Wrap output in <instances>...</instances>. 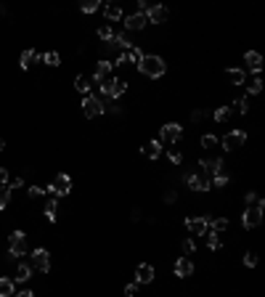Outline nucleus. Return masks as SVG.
Here are the masks:
<instances>
[{"instance_id": "1", "label": "nucleus", "mask_w": 265, "mask_h": 297, "mask_svg": "<svg viewBox=\"0 0 265 297\" xmlns=\"http://www.w3.org/2000/svg\"><path fill=\"white\" fill-rule=\"evenodd\" d=\"M138 72L146 74V77H151V80H159L162 74L167 72V64H165V59H162V56L149 53V56H143L141 61H138Z\"/></svg>"}, {"instance_id": "2", "label": "nucleus", "mask_w": 265, "mask_h": 297, "mask_svg": "<svg viewBox=\"0 0 265 297\" xmlns=\"http://www.w3.org/2000/svg\"><path fill=\"white\" fill-rule=\"evenodd\" d=\"M186 183H189L191 191H209V188H212V180H209V175L201 173V170H191L189 175H186Z\"/></svg>"}, {"instance_id": "3", "label": "nucleus", "mask_w": 265, "mask_h": 297, "mask_svg": "<svg viewBox=\"0 0 265 297\" xmlns=\"http://www.w3.org/2000/svg\"><path fill=\"white\" fill-rule=\"evenodd\" d=\"M106 112V106H104V101H101V96H93V93H88L85 96V101H82V114L85 117H101V114Z\"/></svg>"}, {"instance_id": "4", "label": "nucleus", "mask_w": 265, "mask_h": 297, "mask_svg": "<svg viewBox=\"0 0 265 297\" xmlns=\"http://www.w3.org/2000/svg\"><path fill=\"white\" fill-rule=\"evenodd\" d=\"M183 138V127L178 125V122H167V125H162L159 127V143H178Z\"/></svg>"}, {"instance_id": "5", "label": "nucleus", "mask_w": 265, "mask_h": 297, "mask_svg": "<svg viewBox=\"0 0 265 297\" xmlns=\"http://www.w3.org/2000/svg\"><path fill=\"white\" fill-rule=\"evenodd\" d=\"M45 191H51L53 196H66L69 191H72V178H69V175H56V178L51 180V186L45 188Z\"/></svg>"}, {"instance_id": "6", "label": "nucleus", "mask_w": 265, "mask_h": 297, "mask_svg": "<svg viewBox=\"0 0 265 297\" xmlns=\"http://www.w3.org/2000/svg\"><path fill=\"white\" fill-rule=\"evenodd\" d=\"M244 141H247V133H244V130H231V133L223 135L220 146H223L225 151H236V149L244 146Z\"/></svg>"}, {"instance_id": "7", "label": "nucleus", "mask_w": 265, "mask_h": 297, "mask_svg": "<svg viewBox=\"0 0 265 297\" xmlns=\"http://www.w3.org/2000/svg\"><path fill=\"white\" fill-rule=\"evenodd\" d=\"M260 223H263V207L252 204V207H247L244 212H241V226L244 228H257Z\"/></svg>"}, {"instance_id": "8", "label": "nucleus", "mask_w": 265, "mask_h": 297, "mask_svg": "<svg viewBox=\"0 0 265 297\" xmlns=\"http://www.w3.org/2000/svg\"><path fill=\"white\" fill-rule=\"evenodd\" d=\"M8 252L16 255V257L27 252V234L24 231H13L8 236Z\"/></svg>"}, {"instance_id": "9", "label": "nucleus", "mask_w": 265, "mask_h": 297, "mask_svg": "<svg viewBox=\"0 0 265 297\" xmlns=\"http://www.w3.org/2000/svg\"><path fill=\"white\" fill-rule=\"evenodd\" d=\"M32 263H35L37 271L48 273V271H51V255H48V249H45V247H37L35 252H32Z\"/></svg>"}, {"instance_id": "10", "label": "nucleus", "mask_w": 265, "mask_h": 297, "mask_svg": "<svg viewBox=\"0 0 265 297\" xmlns=\"http://www.w3.org/2000/svg\"><path fill=\"white\" fill-rule=\"evenodd\" d=\"M170 16V11L165 5H149V11H146V21H151V24H165Z\"/></svg>"}, {"instance_id": "11", "label": "nucleus", "mask_w": 265, "mask_h": 297, "mask_svg": "<svg viewBox=\"0 0 265 297\" xmlns=\"http://www.w3.org/2000/svg\"><path fill=\"white\" fill-rule=\"evenodd\" d=\"M151 281H154V265L149 263L135 265V284H151Z\"/></svg>"}, {"instance_id": "12", "label": "nucleus", "mask_w": 265, "mask_h": 297, "mask_svg": "<svg viewBox=\"0 0 265 297\" xmlns=\"http://www.w3.org/2000/svg\"><path fill=\"white\" fill-rule=\"evenodd\" d=\"M207 223H209V218H186V228H189L194 236H204Z\"/></svg>"}, {"instance_id": "13", "label": "nucleus", "mask_w": 265, "mask_h": 297, "mask_svg": "<svg viewBox=\"0 0 265 297\" xmlns=\"http://www.w3.org/2000/svg\"><path fill=\"white\" fill-rule=\"evenodd\" d=\"M212 183L217 188H223L225 183H228V167H225V159H217V167H215V173H212Z\"/></svg>"}, {"instance_id": "14", "label": "nucleus", "mask_w": 265, "mask_h": 297, "mask_svg": "<svg viewBox=\"0 0 265 297\" xmlns=\"http://www.w3.org/2000/svg\"><path fill=\"white\" fill-rule=\"evenodd\" d=\"M146 24H149V21H146V13H130V16L125 19V29H130V32H141Z\"/></svg>"}, {"instance_id": "15", "label": "nucleus", "mask_w": 265, "mask_h": 297, "mask_svg": "<svg viewBox=\"0 0 265 297\" xmlns=\"http://www.w3.org/2000/svg\"><path fill=\"white\" fill-rule=\"evenodd\" d=\"M112 69H114V64H112V61H106V59H101V61L96 64V74H93V82L98 85L101 80L112 77Z\"/></svg>"}, {"instance_id": "16", "label": "nucleus", "mask_w": 265, "mask_h": 297, "mask_svg": "<svg viewBox=\"0 0 265 297\" xmlns=\"http://www.w3.org/2000/svg\"><path fill=\"white\" fill-rule=\"evenodd\" d=\"M175 276H181V279L194 276V263L189 260V257H178L175 260Z\"/></svg>"}, {"instance_id": "17", "label": "nucleus", "mask_w": 265, "mask_h": 297, "mask_svg": "<svg viewBox=\"0 0 265 297\" xmlns=\"http://www.w3.org/2000/svg\"><path fill=\"white\" fill-rule=\"evenodd\" d=\"M244 64H247L249 72L260 74V69H263V56H260V53H255V51H249V53H244Z\"/></svg>"}, {"instance_id": "18", "label": "nucleus", "mask_w": 265, "mask_h": 297, "mask_svg": "<svg viewBox=\"0 0 265 297\" xmlns=\"http://www.w3.org/2000/svg\"><path fill=\"white\" fill-rule=\"evenodd\" d=\"M141 151H143V157H149V159H159V157H162V143H159L157 138H154V141H146Z\"/></svg>"}, {"instance_id": "19", "label": "nucleus", "mask_w": 265, "mask_h": 297, "mask_svg": "<svg viewBox=\"0 0 265 297\" xmlns=\"http://www.w3.org/2000/svg\"><path fill=\"white\" fill-rule=\"evenodd\" d=\"M104 13H106L109 21H120V19H122V8H120L117 3H106V5H104Z\"/></svg>"}, {"instance_id": "20", "label": "nucleus", "mask_w": 265, "mask_h": 297, "mask_svg": "<svg viewBox=\"0 0 265 297\" xmlns=\"http://www.w3.org/2000/svg\"><path fill=\"white\" fill-rule=\"evenodd\" d=\"M228 228V218H215V220H209L207 223V234L212 231V234H220V231H225Z\"/></svg>"}, {"instance_id": "21", "label": "nucleus", "mask_w": 265, "mask_h": 297, "mask_svg": "<svg viewBox=\"0 0 265 297\" xmlns=\"http://www.w3.org/2000/svg\"><path fill=\"white\" fill-rule=\"evenodd\" d=\"M228 80L233 82V85H244V82H247V72L239 69V66H233V69H228Z\"/></svg>"}, {"instance_id": "22", "label": "nucleus", "mask_w": 265, "mask_h": 297, "mask_svg": "<svg viewBox=\"0 0 265 297\" xmlns=\"http://www.w3.org/2000/svg\"><path fill=\"white\" fill-rule=\"evenodd\" d=\"M125 90H128V82H125V80H114L112 88H109V98H120V96H125Z\"/></svg>"}, {"instance_id": "23", "label": "nucleus", "mask_w": 265, "mask_h": 297, "mask_svg": "<svg viewBox=\"0 0 265 297\" xmlns=\"http://www.w3.org/2000/svg\"><path fill=\"white\" fill-rule=\"evenodd\" d=\"M35 59H40V56H37V53H35L32 48H27L24 53H21V59H19V66H21V69H29Z\"/></svg>"}, {"instance_id": "24", "label": "nucleus", "mask_w": 265, "mask_h": 297, "mask_svg": "<svg viewBox=\"0 0 265 297\" xmlns=\"http://www.w3.org/2000/svg\"><path fill=\"white\" fill-rule=\"evenodd\" d=\"M231 117H233L231 106H217V109H215V122H228Z\"/></svg>"}, {"instance_id": "25", "label": "nucleus", "mask_w": 265, "mask_h": 297, "mask_svg": "<svg viewBox=\"0 0 265 297\" xmlns=\"http://www.w3.org/2000/svg\"><path fill=\"white\" fill-rule=\"evenodd\" d=\"M45 218H48L51 223H56V220H59V202L56 199H51L48 204H45Z\"/></svg>"}, {"instance_id": "26", "label": "nucleus", "mask_w": 265, "mask_h": 297, "mask_svg": "<svg viewBox=\"0 0 265 297\" xmlns=\"http://www.w3.org/2000/svg\"><path fill=\"white\" fill-rule=\"evenodd\" d=\"M0 297H13V281L8 276L0 279Z\"/></svg>"}, {"instance_id": "27", "label": "nucleus", "mask_w": 265, "mask_h": 297, "mask_svg": "<svg viewBox=\"0 0 265 297\" xmlns=\"http://www.w3.org/2000/svg\"><path fill=\"white\" fill-rule=\"evenodd\" d=\"M29 276H32V268H29L27 263H19L16 265V281H29Z\"/></svg>"}, {"instance_id": "28", "label": "nucleus", "mask_w": 265, "mask_h": 297, "mask_svg": "<svg viewBox=\"0 0 265 297\" xmlns=\"http://www.w3.org/2000/svg\"><path fill=\"white\" fill-rule=\"evenodd\" d=\"M74 88H77V93L88 96V93H90V80H88V77H82V74H80V77L74 80Z\"/></svg>"}, {"instance_id": "29", "label": "nucleus", "mask_w": 265, "mask_h": 297, "mask_svg": "<svg viewBox=\"0 0 265 297\" xmlns=\"http://www.w3.org/2000/svg\"><path fill=\"white\" fill-rule=\"evenodd\" d=\"M40 61H43V64H48V66H59V64H61V59H59V53H56V51H48V53H43V56H40Z\"/></svg>"}, {"instance_id": "30", "label": "nucleus", "mask_w": 265, "mask_h": 297, "mask_svg": "<svg viewBox=\"0 0 265 297\" xmlns=\"http://www.w3.org/2000/svg\"><path fill=\"white\" fill-rule=\"evenodd\" d=\"M125 56H128V64H138V61H141V59H143V51L132 45L130 51H125Z\"/></svg>"}, {"instance_id": "31", "label": "nucleus", "mask_w": 265, "mask_h": 297, "mask_svg": "<svg viewBox=\"0 0 265 297\" xmlns=\"http://www.w3.org/2000/svg\"><path fill=\"white\" fill-rule=\"evenodd\" d=\"M244 202H247V207H252V204H257V207H263L265 210V199H260L255 191H247L244 194Z\"/></svg>"}, {"instance_id": "32", "label": "nucleus", "mask_w": 265, "mask_h": 297, "mask_svg": "<svg viewBox=\"0 0 265 297\" xmlns=\"http://www.w3.org/2000/svg\"><path fill=\"white\" fill-rule=\"evenodd\" d=\"M8 202H11V188H8V183H3L0 186V210L8 207Z\"/></svg>"}, {"instance_id": "33", "label": "nucleus", "mask_w": 265, "mask_h": 297, "mask_svg": "<svg viewBox=\"0 0 265 297\" xmlns=\"http://www.w3.org/2000/svg\"><path fill=\"white\" fill-rule=\"evenodd\" d=\"M220 146V141L215 138V135H201V149H207V151H212Z\"/></svg>"}, {"instance_id": "34", "label": "nucleus", "mask_w": 265, "mask_h": 297, "mask_svg": "<svg viewBox=\"0 0 265 297\" xmlns=\"http://www.w3.org/2000/svg\"><path fill=\"white\" fill-rule=\"evenodd\" d=\"M204 236H207V247L212 249V252H215V249H220V236H217V234H212V231H209V234H204Z\"/></svg>"}, {"instance_id": "35", "label": "nucleus", "mask_w": 265, "mask_h": 297, "mask_svg": "<svg viewBox=\"0 0 265 297\" xmlns=\"http://www.w3.org/2000/svg\"><path fill=\"white\" fill-rule=\"evenodd\" d=\"M98 8H101L98 0H85V3L80 5V11H82V13H93V11H98Z\"/></svg>"}, {"instance_id": "36", "label": "nucleus", "mask_w": 265, "mask_h": 297, "mask_svg": "<svg viewBox=\"0 0 265 297\" xmlns=\"http://www.w3.org/2000/svg\"><path fill=\"white\" fill-rule=\"evenodd\" d=\"M96 35L101 37V40H106V43H109V40L114 37V29L109 27V24H104V27H98V32H96Z\"/></svg>"}, {"instance_id": "37", "label": "nucleus", "mask_w": 265, "mask_h": 297, "mask_svg": "<svg viewBox=\"0 0 265 297\" xmlns=\"http://www.w3.org/2000/svg\"><path fill=\"white\" fill-rule=\"evenodd\" d=\"M233 106H236L241 114H247V112H249V98H247V96H244V98H236V101H233Z\"/></svg>"}, {"instance_id": "38", "label": "nucleus", "mask_w": 265, "mask_h": 297, "mask_svg": "<svg viewBox=\"0 0 265 297\" xmlns=\"http://www.w3.org/2000/svg\"><path fill=\"white\" fill-rule=\"evenodd\" d=\"M249 93H252V96L263 93V80H260V77H255L252 82H249Z\"/></svg>"}, {"instance_id": "39", "label": "nucleus", "mask_w": 265, "mask_h": 297, "mask_svg": "<svg viewBox=\"0 0 265 297\" xmlns=\"http://www.w3.org/2000/svg\"><path fill=\"white\" fill-rule=\"evenodd\" d=\"M244 265H247V268H255V265H257V255L255 252H247L244 255Z\"/></svg>"}, {"instance_id": "40", "label": "nucleus", "mask_w": 265, "mask_h": 297, "mask_svg": "<svg viewBox=\"0 0 265 297\" xmlns=\"http://www.w3.org/2000/svg\"><path fill=\"white\" fill-rule=\"evenodd\" d=\"M27 194L32 196V199H37V196H43V194H45V188H40V186H29V188H27Z\"/></svg>"}, {"instance_id": "41", "label": "nucleus", "mask_w": 265, "mask_h": 297, "mask_svg": "<svg viewBox=\"0 0 265 297\" xmlns=\"http://www.w3.org/2000/svg\"><path fill=\"white\" fill-rule=\"evenodd\" d=\"M170 162H173V165L183 162V157H181V151H178V149H170Z\"/></svg>"}, {"instance_id": "42", "label": "nucleus", "mask_w": 265, "mask_h": 297, "mask_svg": "<svg viewBox=\"0 0 265 297\" xmlns=\"http://www.w3.org/2000/svg\"><path fill=\"white\" fill-rule=\"evenodd\" d=\"M138 295V284H128L125 287V297H135Z\"/></svg>"}, {"instance_id": "43", "label": "nucleus", "mask_w": 265, "mask_h": 297, "mask_svg": "<svg viewBox=\"0 0 265 297\" xmlns=\"http://www.w3.org/2000/svg\"><path fill=\"white\" fill-rule=\"evenodd\" d=\"M183 252H189V255H191V252H197V244H194L191 239H186V241H183Z\"/></svg>"}, {"instance_id": "44", "label": "nucleus", "mask_w": 265, "mask_h": 297, "mask_svg": "<svg viewBox=\"0 0 265 297\" xmlns=\"http://www.w3.org/2000/svg\"><path fill=\"white\" fill-rule=\"evenodd\" d=\"M21 186H24V180H21V178H13V180H8V188H11V191H16V188H21Z\"/></svg>"}, {"instance_id": "45", "label": "nucleus", "mask_w": 265, "mask_h": 297, "mask_svg": "<svg viewBox=\"0 0 265 297\" xmlns=\"http://www.w3.org/2000/svg\"><path fill=\"white\" fill-rule=\"evenodd\" d=\"M8 170H5V167H0V186H3V183H8Z\"/></svg>"}, {"instance_id": "46", "label": "nucleus", "mask_w": 265, "mask_h": 297, "mask_svg": "<svg viewBox=\"0 0 265 297\" xmlns=\"http://www.w3.org/2000/svg\"><path fill=\"white\" fill-rule=\"evenodd\" d=\"M178 199V194L173 191V188H167V191H165V202H175Z\"/></svg>"}, {"instance_id": "47", "label": "nucleus", "mask_w": 265, "mask_h": 297, "mask_svg": "<svg viewBox=\"0 0 265 297\" xmlns=\"http://www.w3.org/2000/svg\"><path fill=\"white\" fill-rule=\"evenodd\" d=\"M201 117H204V112H199V109H197V112L191 114V122H201Z\"/></svg>"}, {"instance_id": "48", "label": "nucleus", "mask_w": 265, "mask_h": 297, "mask_svg": "<svg viewBox=\"0 0 265 297\" xmlns=\"http://www.w3.org/2000/svg\"><path fill=\"white\" fill-rule=\"evenodd\" d=\"M13 297H35V295H32V289H21V292H16Z\"/></svg>"}, {"instance_id": "49", "label": "nucleus", "mask_w": 265, "mask_h": 297, "mask_svg": "<svg viewBox=\"0 0 265 297\" xmlns=\"http://www.w3.org/2000/svg\"><path fill=\"white\" fill-rule=\"evenodd\" d=\"M3 149H5V141H3V138H0V151H3Z\"/></svg>"}]
</instances>
